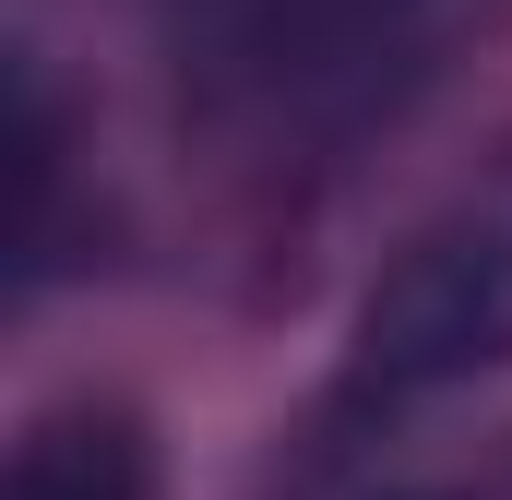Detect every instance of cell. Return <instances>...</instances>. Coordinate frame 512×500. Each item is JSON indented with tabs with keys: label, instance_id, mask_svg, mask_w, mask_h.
Wrapping results in <instances>:
<instances>
[{
	"label": "cell",
	"instance_id": "277c9868",
	"mask_svg": "<svg viewBox=\"0 0 512 500\" xmlns=\"http://www.w3.org/2000/svg\"><path fill=\"white\" fill-rule=\"evenodd\" d=\"M191 24H203V36H215V24H227V0H191Z\"/></svg>",
	"mask_w": 512,
	"mask_h": 500
},
{
	"label": "cell",
	"instance_id": "3957f363",
	"mask_svg": "<svg viewBox=\"0 0 512 500\" xmlns=\"http://www.w3.org/2000/svg\"><path fill=\"white\" fill-rule=\"evenodd\" d=\"M0 500H155V453L120 405H60L12 441V489Z\"/></svg>",
	"mask_w": 512,
	"mask_h": 500
},
{
	"label": "cell",
	"instance_id": "6da1fadb",
	"mask_svg": "<svg viewBox=\"0 0 512 500\" xmlns=\"http://www.w3.org/2000/svg\"><path fill=\"white\" fill-rule=\"evenodd\" d=\"M512 358V155L477 167L393 250L346 334V417H417Z\"/></svg>",
	"mask_w": 512,
	"mask_h": 500
},
{
	"label": "cell",
	"instance_id": "7a4b0ae2",
	"mask_svg": "<svg viewBox=\"0 0 512 500\" xmlns=\"http://www.w3.org/2000/svg\"><path fill=\"white\" fill-rule=\"evenodd\" d=\"M501 12L512 0H227L215 60L274 131L346 143L358 120H393L417 84H441L453 48Z\"/></svg>",
	"mask_w": 512,
	"mask_h": 500
}]
</instances>
